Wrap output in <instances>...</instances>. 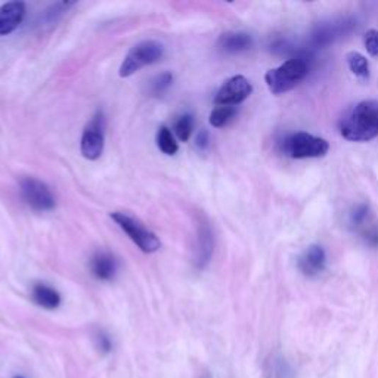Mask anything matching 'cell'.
I'll return each instance as SVG.
<instances>
[{"label":"cell","instance_id":"obj_1","mask_svg":"<svg viewBox=\"0 0 378 378\" xmlns=\"http://www.w3.org/2000/svg\"><path fill=\"white\" fill-rule=\"evenodd\" d=\"M341 136L352 142H367L378 136V102L364 101L350 111L340 126Z\"/></svg>","mask_w":378,"mask_h":378},{"label":"cell","instance_id":"obj_2","mask_svg":"<svg viewBox=\"0 0 378 378\" xmlns=\"http://www.w3.org/2000/svg\"><path fill=\"white\" fill-rule=\"evenodd\" d=\"M309 71V67L304 59L293 58L285 61L278 68H272L265 76L269 91L273 95L285 93L300 83Z\"/></svg>","mask_w":378,"mask_h":378},{"label":"cell","instance_id":"obj_3","mask_svg":"<svg viewBox=\"0 0 378 378\" xmlns=\"http://www.w3.org/2000/svg\"><path fill=\"white\" fill-rule=\"evenodd\" d=\"M328 151L330 144L323 137H318L306 132L293 133L282 141V152L296 160L323 157Z\"/></svg>","mask_w":378,"mask_h":378},{"label":"cell","instance_id":"obj_4","mask_svg":"<svg viewBox=\"0 0 378 378\" xmlns=\"http://www.w3.org/2000/svg\"><path fill=\"white\" fill-rule=\"evenodd\" d=\"M164 57V46L156 40H145L133 46L120 67V77H130L142 68L159 62Z\"/></svg>","mask_w":378,"mask_h":378},{"label":"cell","instance_id":"obj_5","mask_svg":"<svg viewBox=\"0 0 378 378\" xmlns=\"http://www.w3.org/2000/svg\"><path fill=\"white\" fill-rule=\"evenodd\" d=\"M111 219L144 253H156L161 247L159 236L152 231H149L139 219H136L125 212L111 213Z\"/></svg>","mask_w":378,"mask_h":378},{"label":"cell","instance_id":"obj_6","mask_svg":"<svg viewBox=\"0 0 378 378\" xmlns=\"http://www.w3.org/2000/svg\"><path fill=\"white\" fill-rule=\"evenodd\" d=\"M20 194L23 201L34 212H50L57 205L50 188L36 178H23L20 181Z\"/></svg>","mask_w":378,"mask_h":378},{"label":"cell","instance_id":"obj_7","mask_svg":"<svg viewBox=\"0 0 378 378\" xmlns=\"http://www.w3.org/2000/svg\"><path fill=\"white\" fill-rule=\"evenodd\" d=\"M105 145V118L104 113L96 111V114L91 118V122L86 125L83 134L80 149L83 157L86 160H98L102 152H104Z\"/></svg>","mask_w":378,"mask_h":378},{"label":"cell","instance_id":"obj_8","mask_svg":"<svg viewBox=\"0 0 378 378\" xmlns=\"http://www.w3.org/2000/svg\"><path fill=\"white\" fill-rule=\"evenodd\" d=\"M253 92L251 83L244 76H234L222 84L216 93V107H235L244 102Z\"/></svg>","mask_w":378,"mask_h":378},{"label":"cell","instance_id":"obj_9","mask_svg":"<svg viewBox=\"0 0 378 378\" xmlns=\"http://www.w3.org/2000/svg\"><path fill=\"white\" fill-rule=\"evenodd\" d=\"M214 250V235L207 223V220H200L197 228V244H195V256L194 263L198 269H202L209 265L212 254Z\"/></svg>","mask_w":378,"mask_h":378},{"label":"cell","instance_id":"obj_10","mask_svg":"<svg viewBox=\"0 0 378 378\" xmlns=\"http://www.w3.org/2000/svg\"><path fill=\"white\" fill-rule=\"evenodd\" d=\"M326 266V254L321 246H311L304 250L299 259V269L309 278L318 277Z\"/></svg>","mask_w":378,"mask_h":378},{"label":"cell","instance_id":"obj_11","mask_svg":"<svg viewBox=\"0 0 378 378\" xmlns=\"http://www.w3.org/2000/svg\"><path fill=\"white\" fill-rule=\"evenodd\" d=\"M25 16L23 2H8L0 6V36H8L20 27Z\"/></svg>","mask_w":378,"mask_h":378},{"label":"cell","instance_id":"obj_12","mask_svg":"<svg viewBox=\"0 0 378 378\" xmlns=\"http://www.w3.org/2000/svg\"><path fill=\"white\" fill-rule=\"evenodd\" d=\"M89 268L98 281H111L117 272V260L110 251L99 250L92 256Z\"/></svg>","mask_w":378,"mask_h":378},{"label":"cell","instance_id":"obj_13","mask_svg":"<svg viewBox=\"0 0 378 378\" xmlns=\"http://www.w3.org/2000/svg\"><path fill=\"white\" fill-rule=\"evenodd\" d=\"M31 299L38 306L46 309V311H55L61 304V294L58 291L43 282L34 284L31 288Z\"/></svg>","mask_w":378,"mask_h":378},{"label":"cell","instance_id":"obj_14","mask_svg":"<svg viewBox=\"0 0 378 378\" xmlns=\"http://www.w3.org/2000/svg\"><path fill=\"white\" fill-rule=\"evenodd\" d=\"M253 40L247 33H225L219 39L220 50L227 54H239L244 52L250 46Z\"/></svg>","mask_w":378,"mask_h":378},{"label":"cell","instance_id":"obj_15","mask_svg":"<svg viewBox=\"0 0 378 378\" xmlns=\"http://www.w3.org/2000/svg\"><path fill=\"white\" fill-rule=\"evenodd\" d=\"M293 371L281 356H272L266 364V377L268 378H291Z\"/></svg>","mask_w":378,"mask_h":378},{"label":"cell","instance_id":"obj_16","mask_svg":"<svg viewBox=\"0 0 378 378\" xmlns=\"http://www.w3.org/2000/svg\"><path fill=\"white\" fill-rule=\"evenodd\" d=\"M157 145H159L160 151L163 154H166V156H175V154L179 149L173 133H171V130L167 126H161L159 129V132H157Z\"/></svg>","mask_w":378,"mask_h":378},{"label":"cell","instance_id":"obj_17","mask_svg":"<svg viewBox=\"0 0 378 378\" xmlns=\"http://www.w3.org/2000/svg\"><path fill=\"white\" fill-rule=\"evenodd\" d=\"M175 133L181 142H188L194 133V115L189 113L181 114L175 122Z\"/></svg>","mask_w":378,"mask_h":378},{"label":"cell","instance_id":"obj_18","mask_svg":"<svg viewBox=\"0 0 378 378\" xmlns=\"http://www.w3.org/2000/svg\"><path fill=\"white\" fill-rule=\"evenodd\" d=\"M171 83H173V74L166 71V73H161L159 76L154 77L151 81H149V88H148V92L151 96H156V98H160L163 96L168 89Z\"/></svg>","mask_w":378,"mask_h":378},{"label":"cell","instance_id":"obj_19","mask_svg":"<svg viewBox=\"0 0 378 378\" xmlns=\"http://www.w3.org/2000/svg\"><path fill=\"white\" fill-rule=\"evenodd\" d=\"M348 64H349L350 71L356 77L368 79V76H370V62L364 55H360L359 52H350L348 55Z\"/></svg>","mask_w":378,"mask_h":378},{"label":"cell","instance_id":"obj_20","mask_svg":"<svg viewBox=\"0 0 378 378\" xmlns=\"http://www.w3.org/2000/svg\"><path fill=\"white\" fill-rule=\"evenodd\" d=\"M236 115V107H216L210 114V125L213 127H225Z\"/></svg>","mask_w":378,"mask_h":378},{"label":"cell","instance_id":"obj_21","mask_svg":"<svg viewBox=\"0 0 378 378\" xmlns=\"http://www.w3.org/2000/svg\"><path fill=\"white\" fill-rule=\"evenodd\" d=\"M96 348L102 355H108L113 350V341L111 337L105 331H98L95 336Z\"/></svg>","mask_w":378,"mask_h":378},{"label":"cell","instance_id":"obj_22","mask_svg":"<svg viewBox=\"0 0 378 378\" xmlns=\"http://www.w3.org/2000/svg\"><path fill=\"white\" fill-rule=\"evenodd\" d=\"M364 43L371 57H378V30H370L365 33Z\"/></svg>","mask_w":378,"mask_h":378},{"label":"cell","instance_id":"obj_23","mask_svg":"<svg viewBox=\"0 0 378 378\" xmlns=\"http://www.w3.org/2000/svg\"><path fill=\"white\" fill-rule=\"evenodd\" d=\"M209 142H210V134L207 130H200L195 136V145L200 148V149H205L209 147Z\"/></svg>","mask_w":378,"mask_h":378},{"label":"cell","instance_id":"obj_24","mask_svg":"<svg viewBox=\"0 0 378 378\" xmlns=\"http://www.w3.org/2000/svg\"><path fill=\"white\" fill-rule=\"evenodd\" d=\"M200 378H212V375H210V374H207V372H205V374H202Z\"/></svg>","mask_w":378,"mask_h":378},{"label":"cell","instance_id":"obj_25","mask_svg":"<svg viewBox=\"0 0 378 378\" xmlns=\"http://www.w3.org/2000/svg\"><path fill=\"white\" fill-rule=\"evenodd\" d=\"M15 378H24V377H15Z\"/></svg>","mask_w":378,"mask_h":378}]
</instances>
